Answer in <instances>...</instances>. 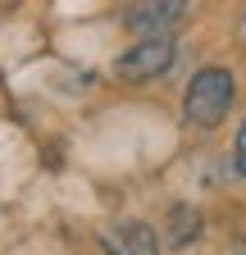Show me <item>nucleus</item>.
I'll return each mask as SVG.
<instances>
[{"label":"nucleus","instance_id":"obj_1","mask_svg":"<svg viewBox=\"0 0 246 255\" xmlns=\"http://www.w3.org/2000/svg\"><path fill=\"white\" fill-rule=\"evenodd\" d=\"M233 96H237V82L228 69H201L192 82H187V96H182V114H187L192 128H219L233 110Z\"/></svg>","mask_w":246,"mask_h":255},{"label":"nucleus","instance_id":"obj_2","mask_svg":"<svg viewBox=\"0 0 246 255\" xmlns=\"http://www.w3.org/2000/svg\"><path fill=\"white\" fill-rule=\"evenodd\" d=\"M173 55H178V46L169 37H146V41L123 50L114 69H119L123 82H150V78H160V73L173 69Z\"/></svg>","mask_w":246,"mask_h":255},{"label":"nucleus","instance_id":"obj_3","mask_svg":"<svg viewBox=\"0 0 246 255\" xmlns=\"http://www.w3.org/2000/svg\"><path fill=\"white\" fill-rule=\"evenodd\" d=\"M187 14V0H132L128 5V27L137 37H169Z\"/></svg>","mask_w":246,"mask_h":255},{"label":"nucleus","instance_id":"obj_4","mask_svg":"<svg viewBox=\"0 0 246 255\" xmlns=\"http://www.w3.org/2000/svg\"><path fill=\"white\" fill-rule=\"evenodd\" d=\"M101 246L110 255H160V242L146 223H114L101 233Z\"/></svg>","mask_w":246,"mask_h":255},{"label":"nucleus","instance_id":"obj_5","mask_svg":"<svg viewBox=\"0 0 246 255\" xmlns=\"http://www.w3.org/2000/svg\"><path fill=\"white\" fill-rule=\"evenodd\" d=\"M169 233H173V246L196 242V233H201V214H196L192 205H178V210L169 214Z\"/></svg>","mask_w":246,"mask_h":255},{"label":"nucleus","instance_id":"obj_6","mask_svg":"<svg viewBox=\"0 0 246 255\" xmlns=\"http://www.w3.org/2000/svg\"><path fill=\"white\" fill-rule=\"evenodd\" d=\"M233 155H237V173L246 178V119H242V128H237V146H233Z\"/></svg>","mask_w":246,"mask_h":255}]
</instances>
